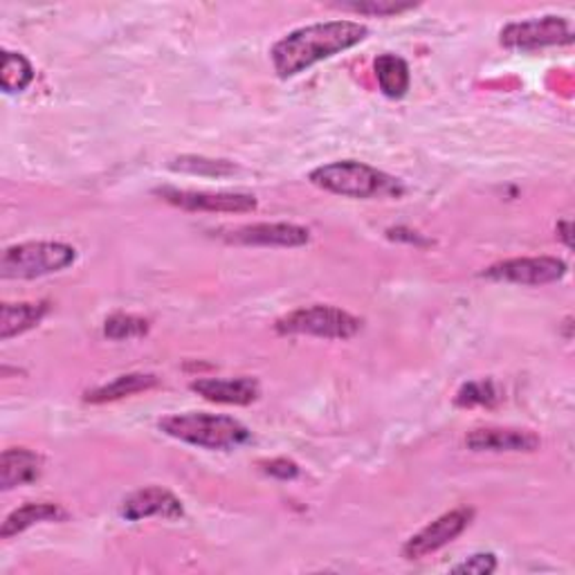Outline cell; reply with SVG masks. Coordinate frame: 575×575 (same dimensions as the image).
Returning <instances> with one entry per match:
<instances>
[{"mask_svg": "<svg viewBox=\"0 0 575 575\" xmlns=\"http://www.w3.org/2000/svg\"><path fill=\"white\" fill-rule=\"evenodd\" d=\"M369 37V28L358 21H328L299 28L277 41L270 50L273 65L281 79H290L310 65L356 48Z\"/></svg>", "mask_w": 575, "mask_h": 575, "instance_id": "obj_1", "label": "cell"}, {"mask_svg": "<svg viewBox=\"0 0 575 575\" xmlns=\"http://www.w3.org/2000/svg\"><path fill=\"white\" fill-rule=\"evenodd\" d=\"M160 432L167 437L203 448V450H218L229 452L248 445L253 441V432L245 428L240 421L232 417L220 414H207V412H187V414H174L164 417L157 423Z\"/></svg>", "mask_w": 575, "mask_h": 575, "instance_id": "obj_2", "label": "cell"}, {"mask_svg": "<svg viewBox=\"0 0 575 575\" xmlns=\"http://www.w3.org/2000/svg\"><path fill=\"white\" fill-rule=\"evenodd\" d=\"M310 183L324 192L345 198H396L402 194V187L396 178L356 160H342L317 167L310 174Z\"/></svg>", "mask_w": 575, "mask_h": 575, "instance_id": "obj_3", "label": "cell"}, {"mask_svg": "<svg viewBox=\"0 0 575 575\" xmlns=\"http://www.w3.org/2000/svg\"><path fill=\"white\" fill-rule=\"evenodd\" d=\"M74 259H76V250L65 243H54V240L19 243L3 253V259H0V277L39 279L70 268Z\"/></svg>", "mask_w": 575, "mask_h": 575, "instance_id": "obj_4", "label": "cell"}, {"mask_svg": "<svg viewBox=\"0 0 575 575\" xmlns=\"http://www.w3.org/2000/svg\"><path fill=\"white\" fill-rule=\"evenodd\" d=\"M279 336H312V338H324V340H351L353 336L360 333L362 319L356 315L326 306V304H315L306 308H297L275 324Z\"/></svg>", "mask_w": 575, "mask_h": 575, "instance_id": "obj_5", "label": "cell"}, {"mask_svg": "<svg viewBox=\"0 0 575 575\" xmlns=\"http://www.w3.org/2000/svg\"><path fill=\"white\" fill-rule=\"evenodd\" d=\"M502 45L509 50L535 52L542 48L553 45H571L573 43V28L562 17H542L522 23H511L500 34Z\"/></svg>", "mask_w": 575, "mask_h": 575, "instance_id": "obj_6", "label": "cell"}, {"mask_svg": "<svg viewBox=\"0 0 575 575\" xmlns=\"http://www.w3.org/2000/svg\"><path fill=\"white\" fill-rule=\"evenodd\" d=\"M164 203L181 207L185 212H212V214H248L257 209V198L250 194L232 192H189L176 187L155 189Z\"/></svg>", "mask_w": 575, "mask_h": 575, "instance_id": "obj_7", "label": "cell"}, {"mask_svg": "<svg viewBox=\"0 0 575 575\" xmlns=\"http://www.w3.org/2000/svg\"><path fill=\"white\" fill-rule=\"evenodd\" d=\"M472 520H474V511L468 506H461V509H454V511L441 515L430 526H425L421 533L407 540V544L402 546V557L404 559H423V557L441 551L443 546L454 542L472 524Z\"/></svg>", "mask_w": 575, "mask_h": 575, "instance_id": "obj_8", "label": "cell"}, {"mask_svg": "<svg viewBox=\"0 0 575 575\" xmlns=\"http://www.w3.org/2000/svg\"><path fill=\"white\" fill-rule=\"evenodd\" d=\"M564 275H566V264L553 257L511 259L483 270V277L492 281H506L517 286H546L559 281Z\"/></svg>", "mask_w": 575, "mask_h": 575, "instance_id": "obj_9", "label": "cell"}, {"mask_svg": "<svg viewBox=\"0 0 575 575\" xmlns=\"http://www.w3.org/2000/svg\"><path fill=\"white\" fill-rule=\"evenodd\" d=\"M220 238L238 245H261V248H299L310 240V232L292 223H255L225 229Z\"/></svg>", "mask_w": 575, "mask_h": 575, "instance_id": "obj_10", "label": "cell"}, {"mask_svg": "<svg viewBox=\"0 0 575 575\" xmlns=\"http://www.w3.org/2000/svg\"><path fill=\"white\" fill-rule=\"evenodd\" d=\"M120 515L129 522H140L146 517H162V520H181L185 509L174 492L164 490L160 485L142 487L122 502Z\"/></svg>", "mask_w": 575, "mask_h": 575, "instance_id": "obj_11", "label": "cell"}, {"mask_svg": "<svg viewBox=\"0 0 575 575\" xmlns=\"http://www.w3.org/2000/svg\"><path fill=\"white\" fill-rule=\"evenodd\" d=\"M465 445L472 452H535L542 439L531 430L481 428L465 437Z\"/></svg>", "mask_w": 575, "mask_h": 575, "instance_id": "obj_12", "label": "cell"}, {"mask_svg": "<svg viewBox=\"0 0 575 575\" xmlns=\"http://www.w3.org/2000/svg\"><path fill=\"white\" fill-rule=\"evenodd\" d=\"M192 391L201 398L218 404H253L261 396V387L255 378H198L192 382Z\"/></svg>", "mask_w": 575, "mask_h": 575, "instance_id": "obj_13", "label": "cell"}, {"mask_svg": "<svg viewBox=\"0 0 575 575\" xmlns=\"http://www.w3.org/2000/svg\"><path fill=\"white\" fill-rule=\"evenodd\" d=\"M43 459L28 448H10L0 456V487L6 492L34 483L41 476Z\"/></svg>", "mask_w": 575, "mask_h": 575, "instance_id": "obj_14", "label": "cell"}, {"mask_svg": "<svg viewBox=\"0 0 575 575\" xmlns=\"http://www.w3.org/2000/svg\"><path fill=\"white\" fill-rule=\"evenodd\" d=\"M48 310H50L48 301H23V304L6 301L3 308H0V340L10 342L12 338L32 331L34 326L43 321Z\"/></svg>", "mask_w": 575, "mask_h": 575, "instance_id": "obj_15", "label": "cell"}, {"mask_svg": "<svg viewBox=\"0 0 575 575\" xmlns=\"http://www.w3.org/2000/svg\"><path fill=\"white\" fill-rule=\"evenodd\" d=\"M68 517V513L50 502H39V504H25L21 509H17L12 515H8V520L3 522V528H0V537L3 540H12L14 535L43 524V522H63Z\"/></svg>", "mask_w": 575, "mask_h": 575, "instance_id": "obj_16", "label": "cell"}, {"mask_svg": "<svg viewBox=\"0 0 575 575\" xmlns=\"http://www.w3.org/2000/svg\"><path fill=\"white\" fill-rule=\"evenodd\" d=\"M373 70L382 95L391 100H400L407 95L409 84H412V76H409V65L402 57L384 52L373 61Z\"/></svg>", "mask_w": 575, "mask_h": 575, "instance_id": "obj_17", "label": "cell"}, {"mask_svg": "<svg viewBox=\"0 0 575 575\" xmlns=\"http://www.w3.org/2000/svg\"><path fill=\"white\" fill-rule=\"evenodd\" d=\"M157 387V378L151 373H129V376H120L109 384H102L97 389H91L84 393V400L91 404H104V402H115L142 391H148Z\"/></svg>", "mask_w": 575, "mask_h": 575, "instance_id": "obj_18", "label": "cell"}, {"mask_svg": "<svg viewBox=\"0 0 575 575\" xmlns=\"http://www.w3.org/2000/svg\"><path fill=\"white\" fill-rule=\"evenodd\" d=\"M34 81V68L21 52H3V68H0V86L8 95L23 93Z\"/></svg>", "mask_w": 575, "mask_h": 575, "instance_id": "obj_19", "label": "cell"}, {"mask_svg": "<svg viewBox=\"0 0 575 575\" xmlns=\"http://www.w3.org/2000/svg\"><path fill=\"white\" fill-rule=\"evenodd\" d=\"M170 167L174 172H185V174H201V176H232L236 174V167L227 160H209V157H196V155H181L172 160Z\"/></svg>", "mask_w": 575, "mask_h": 575, "instance_id": "obj_20", "label": "cell"}, {"mask_svg": "<svg viewBox=\"0 0 575 575\" xmlns=\"http://www.w3.org/2000/svg\"><path fill=\"white\" fill-rule=\"evenodd\" d=\"M146 333H148V321L144 317H135V315L115 312L104 324V336L109 340H117V342L144 338Z\"/></svg>", "mask_w": 575, "mask_h": 575, "instance_id": "obj_21", "label": "cell"}, {"mask_svg": "<svg viewBox=\"0 0 575 575\" xmlns=\"http://www.w3.org/2000/svg\"><path fill=\"white\" fill-rule=\"evenodd\" d=\"M336 8H342L353 14H364V17H396L407 10H414V3H398V0H347V3H336Z\"/></svg>", "mask_w": 575, "mask_h": 575, "instance_id": "obj_22", "label": "cell"}, {"mask_svg": "<svg viewBox=\"0 0 575 575\" xmlns=\"http://www.w3.org/2000/svg\"><path fill=\"white\" fill-rule=\"evenodd\" d=\"M500 391L492 380H476L468 382L459 389L454 402L456 407H492L500 402Z\"/></svg>", "mask_w": 575, "mask_h": 575, "instance_id": "obj_23", "label": "cell"}, {"mask_svg": "<svg viewBox=\"0 0 575 575\" xmlns=\"http://www.w3.org/2000/svg\"><path fill=\"white\" fill-rule=\"evenodd\" d=\"M497 568V557L492 553H476L465 562L456 564L452 573H468V575H487Z\"/></svg>", "mask_w": 575, "mask_h": 575, "instance_id": "obj_24", "label": "cell"}, {"mask_svg": "<svg viewBox=\"0 0 575 575\" xmlns=\"http://www.w3.org/2000/svg\"><path fill=\"white\" fill-rule=\"evenodd\" d=\"M261 470L275 479H281V481H288V479H295L299 474V465L295 461H288V459H273V461H264L261 463Z\"/></svg>", "mask_w": 575, "mask_h": 575, "instance_id": "obj_25", "label": "cell"}, {"mask_svg": "<svg viewBox=\"0 0 575 575\" xmlns=\"http://www.w3.org/2000/svg\"><path fill=\"white\" fill-rule=\"evenodd\" d=\"M557 232H559V236L564 238V243L571 248V223H568V220L559 223V225H557Z\"/></svg>", "mask_w": 575, "mask_h": 575, "instance_id": "obj_26", "label": "cell"}]
</instances>
